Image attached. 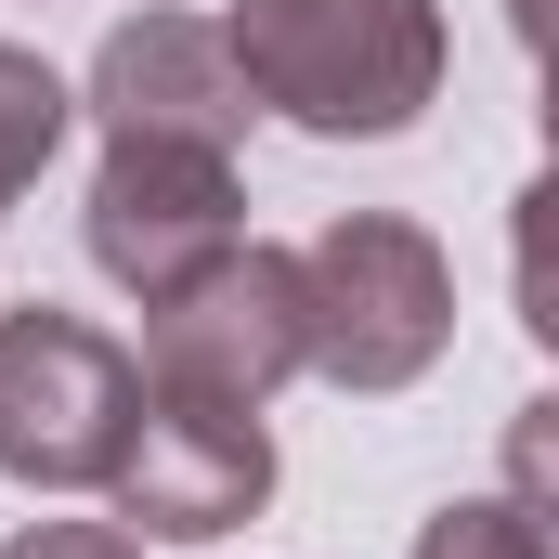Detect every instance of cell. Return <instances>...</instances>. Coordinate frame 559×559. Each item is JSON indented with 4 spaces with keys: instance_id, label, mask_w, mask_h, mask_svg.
I'll use <instances>...</instances> for the list:
<instances>
[{
    "instance_id": "obj_1",
    "label": "cell",
    "mask_w": 559,
    "mask_h": 559,
    "mask_svg": "<svg viewBox=\"0 0 559 559\" xmlns=\"http://www.w3.org/2000/svg\"><path fill=\"white\" fill-rule=\"evenodd\" d=\"M248 92L325 143H391L442 92V13L429 0H235L222 13Z\"/></svg>"
},
{
    "instance_id": "obj_2",
    "label": "cell",
    "mask_w": 559,
    "mask_h": 559,
    "mask_svg": "<svg viewBox=\"0 0 559 559\" xmlns=\"http://www.w3.org/2000/svg\"><path fill=\"white\" fill-rule=\"evenodd\" d=\"M455 338V274L417 222L352 209L299 248V365L338 391H417Z\"/></svg>"
},
{
    "instance_id": "obj_3",
    "label": "cell",
    "mask_w": 559,
    "mask_h": 559,
    "mask_svg": "<svg viewBox=\"0 0 559 559\" xmlns=\"http://www.w3.org/2000/svg\"><path fill=\"white\" fill-rule=\"evenodd\" d=\"M131 404H143V365L79 325V312H0V468L39 481V495H92L131 442Z\"/></svg>"
},
{
    "instance_id": "obj_4",
    "label": "cell",
    "mask_w": 559,
    "mask_h": 559,
    "mask_svg": "<svg viewBox=\"0 0 559 559\" xmlns=\"http://www.w3.org/2000/svg\"><path fill=\"white\" fill-rule=\"evenodd\" d=\"M105 495H118V521H143V534L209 547V534L261 521V495H274V429H261V404H209V391H156V378H143Z\"/></svg>"
},
{
    "instance_id": "obj_5",
    "label": "cell",
    "mask_w": 559,
    "mask_h": 559,
    "mask_svg": "<svg viewBox=\"0 0 559 559\" xmlns=\"http://www.w3.org/2000/svg\"><path fill=\"white\" fill-rule=\"evenodd\" d=\"M143 378L209 391V404H274L299 378V261L248 235L209 274H182L169 299H143Z\"/></svg>"
},
{
    "instance_id": "obj_6",
    "label": "cell",
    "mask_w": 559,
    "mask_h": 559,
    "mask_svg": "<svg viewBox=\"0 0 559 559\" xmlns=\"http://www.w3.org/2000/svg\"><path fill=\"white\" fill-rule=\"evenodd\" d=\"M222 248H248L235 156H209V143H105V169H92V261L131 299H169Z\"/></svg>"
},
{
    "instance_id": "obj_7",
    "label": "cell",
    "mask_w": 559,
    "mask_h": 559,
    "mask_svg": "<svg viewBox=\"0 0 559 559\" xmlns=\"http://www.w3.org/2000/svg\"><path fill=\"white\" fill-rule=\"evenodd\" d=\"M79 105L105 118V143H209V156H235L248 118H261L235 39L195 26V13H131V26L92 52V92H79Z\"/></svg>"
},
{
    "instance_id": "obj_8",
    "label": "cell",
    "mask_w": 559,
    "mask_h": 559,
    "mask_svg": "<svg viewBox=\"0 0 559 559\" xmlns=\"http://www.w3.org/2000/svg\"><path fill=\"white\" fill-rule=\"evenodd\" d=\"M66 118H79V92H66V79H52L39 52H13V39H0V209H13V195H26V182L52 169Z\"/></svg>"
},
{
    "instance_id": "obj_9",
    "label": "cell",
    "mask_w": 559,
    "mask_h": 559,
    "mask_svg": "<svg viewBox=\"0 0 559 559\" xmlns=\"http://www.w3.org/2000/svg\"><path fill=\"white\" fill-rule=\"evenodd\" d=\"M417 559H547V521L521 495H468V508H442L417 534Z\"/></svg>"
},
{
    "instance_id": "obj_10",
    "label": "cell",
    "mask_w": 559,
    "mask_h": 559,
    "mask_svg": "<svg viewBox=\"0 0 559 559\" xmlns=\"http://www.w3.org/2000/svg\"><path fill=\"white\" fill-rule=\"evenodd\" d=\"M0 559H143V534H118V521H26Z\"/></svg>"
}]
</instances>
